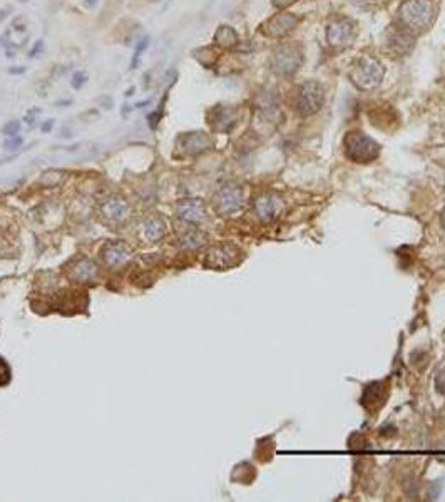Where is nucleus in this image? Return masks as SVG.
<instances>
[{"label":"nucleus","mask_w":445,"mask_h":502,"mask_svg":"<svg viewBox=\"0 0 445 502\" xmlns=\"http://www.w3.org/2000/svg\"><path fill=\"white\" fill-rule=\"evenodd\" d=\"M343 149L345 156L358 164L372 163L380 156V146L378 143L370 138V136L360 133V131H352L345 136L343 139Z\"/></svg>","instance_id":"nucleus-1"},{"label":"nucleus","mask_w":445,"mask_h":502,"mask_svg":"<svg viewBox=\"0 0 445 502\" xmlns=\"http://www.w3.org/2000/svg\"><path fill=\"white\" fill-rule=\"evenodd\" d=\"M400 19L408 30H425L433 20V5L430 0H407L400 7Z\"/></svg>","instance_id":"nucleus-2"},{"label":"nucleus","mask_w":445,"mask_h":502,"mask_svg":"<svg viewBox=\"0 0 445 502\" xmlns=\"http://www.w3.org/2000/svg\"><path fill=\"white\" fill-rule=\"evenodd\" d=\"M385 69L383 65L373 57H362L355 62L352 72H350V79L352 82L362 90L375 89L377 85L383 80Z\"/></svg>","instance_id":"nucleus-3"},{"label":"nucleus","mask_w":445,"mask_h":502,"mask_svg":"<svg viewBox=\"0 0 445 502\" xmlns=\"http://www.w3.org/2000/svg\"><path fill=\"white\" fill-rule=\"evenodd\" d=\"M325 104V89L320 82L308 80L300 85L296 95V110L302 115L317 114Z\"/></svg>","instance_id":"nucleus-4"},{"label":"nucleus","mask_w":445,"mask_h":502,"mask_svg":"<svg viewBox=\"0 0 445 502\" xmlns=\"http://www.w3.org/2000/svg\"><path fill=\"white\" fill-rule=\"evenodd\" d=\"M300 64H302V52L298 50L296 45H291V44L281 45V47L274 52V57H273L274 70L281 75H291L294 70L300 67Z\"/></svg>","instance_id":"nucleus-5"},{"label":"nucleus","mask_w":445,"mask_h":502,"mask_svg":"<svg viewBox=\"0 0 445 502\" xmlns=\"http://www.w3.org/2000/svg\"><path fill=\"white\" fill-rule=\"evenodd\" d=\"M214 203H216V209L221 214H233L243 206V191L241 188L233 184L223 186L216 193Z\"/></svg>","instance_id":"nucleus-6"},{"label":"nucleus","mask_w":445,"mask_h":502,"mask_svg":"<svg viewBox=\"0 0 445 502\" xmlns=\"http://www.w3.org/2000/svg\"><path fill=\"white\" fill-rule=\"evenodd\" d=\"M353 39V22L347 17H340L327 27V40L333 47H345Z\"/></svg>","instance_id":"nucleus-7"},{"label":"nucleus","mask_w":445,"mask_h":502,"mask_svg":"<svg viewBox=\"0 0 445 502\" xmlns=\"http://www.w3.org/2000/svg\"><path fill=\"white\" fill-rule=\"evenodd\" d=\"M241 258V251L234 244H219L208 253L206 265L213 268H229L234 266Z\"/></svg>","instance_id":"nucleus-8"},{"label":"nucleus","mask_w":445,"mask_h":502,"mask_svg":"<svg viewBox=\"0 0 445 502\" xmlns=\"http://www.w3.org/2000/svg\"><path fill=\"white\" fill-rule=\"evenodd\" d=\"M131 249L127 248V244L124 243H109L106 248L102 249V260L104 263L111 268H121L131 260Z\"/></svg>","instance_id":"nucleus-9"},{"label":"nucleus","mask_w":445,"mask_h":502,"mask_svg":"<svg viewBox=\"0 0 445 502\" xmlns=\"http://www.w3.org/2000/svg\"><path fill=\"white\" fill-rule=\"evenodd\" d=\"M176 213L181 219L189 223H199L206 218V208L199 199H183L176 206Z\"/></svg>","instance_id":"nucleus-10"},{"label":"nucleus","mask_w":445,"mask_h":502,"mask_svg":"<svg viewBox=\"0 0 445 502\" xmlns=\"http://www.w3.org/2000/svg\"><path fill=\"white\" fill-rule=\"evenodd\" d=\"M296 22H298V19L294 17L293 14L281 12L268 20V24L264 25V32L268 35H271V37H281V35L289 32Z\"/></svg>","instance_id":"nucleus-11"},{"label":"nucleus","mask_w":445,"mask_h":502,"mask_svg":"<svg viewBox=\"0 0 445 502\" xmlns=\"http://www.w3.org/2000/svg\"><path fill=\"white\" fill-rule=\"evenodd\" d=\"M254 211H256L259 219L269 221L278 214L279 201H278L276 196L271 194V193L261 194V196H258L256 201H254Z\"/></svg>","instance_id":"nucleus-12"},{"label":"nucleus","mask_w":445,"mask_h":502,"mask_svg":"<svg viewBox=\"0 0 445 502\" xmlns=\"http://www.w3.org/2000/svg\"><path fill=\"white\" fill-rule=\"evenodd\" d=\"M164 234V223L159 218H149L142 223L139 228V236L142 241L147 243H156L158 239H161Z\"/></svg>","instance_id":"nucleus-13"},{"label":"nucleus","mask_w":445,"mask_h":502,"mask_svg":"<svg viewBox=\"0 0 445 502\" xmlns=\"http://www.w3.org/2000/svg\"><path fill=\"white\" fill-rule=\"evenodd\" d=\"M211 146H213L211 138L204 133H191L184 138V149L191 154L203 153V151H206L208 148H211Z\"/></svg>","instance_id":"nucleus-14"},{"label":"nucleus","mask_w":445,"mask_h":502,"mask_svg":"<svg viewBox=\"0 0 445 502\" xmlns=\"http://www.w3.org/2000/svg\"><path fill=\"white\" fill-rule=\"evenodd\" d=\"M129 206L119 198H111L104 204V214L111 221H124L127 218Z\"/></svg>","instance_id":"nucleus-15"},{"label":"nucleus","mask_w":445,"mask_h":502,"mask_svg":"<svg viewBox=\"0 0 445 502\" xmlns=\"http://www.w3.org/2000/svg\"><path fill=\"white\" fill-rule=\"evenodd\" d=\"M71 275H72V278L77 281H89L97 275V266L94 265L91 260L82 258L71 268Z\"/></svg>","instance_id":"nucleus-16"},{"label":"nucleus","mask_w":445,"mask_h":502,"mask_svg":"<svg viewBox=\"0 0 445 502\" xmlns=\"http://www.w3.org/2000/svg\"><path fill=\"white\" fill-rule=\"evenodd\" d=\"M236 114L231 107H219L214 110V129L218 131H229L233 128Z\"/></svg>","instance_id":"nucleus-17"},{"label":"nucleus","mask_w":445,"mask_h":502,"mask_svg":"<svg viewBox=\"0 0 445 502\" xmlns=\"http://www.w3.org/2000/svg\"><path fill=\"white\" fill-rule=\"evenodd\" d=\"M206 236L199 229H188L181 238H179V246L183 249H196L199 246H203Z\"/></svg>","instance_id":"nucleus-18"},{"label":"nucleus","mask_w":445,"mask_h":502,"mask_svg":"<svg viewBox=\"0 0 445 502\" xmlns=\"http://www.w3.org/2000/svg\"><path fill=\"white\" fill-rule=\"evenodd\" d=\"M214 40H216L219 45H223V47H233V45L238 42V34H236V30L231 29L229 25H221V27L216 30V34H214Z\"/></svg>","instance_id":"nucleus-19"},{"label":"nucleus","mask_w":445,"mask_h":502,"mask_svg":"<svg viewBox=\"0 0 445 502\" xmlns=\"http://www.w3.org/2000/svg\"><path fill=\"white\" fill-rule=\"evenodd\" d=\"M147 45H149V37H144V39H141V40H139V42H137L136 50H134V55H132V60H131V67H132V69H136L137 65H139V60H141V55H142L144 50L147 49Z\"/></svg>","instance_id":"nucleus-20"},{"label":"nucleus","mask_w":445,"mask_h":502,"mask_svg":"<svg viewBox=\"0 0 445 502\" xmlns=\"http://www.w3.org/2000/svg\"><path fill=\"white\" fill-rule=\"evenodd\" d=\"M19 131H21V122H19V120H11V122H7L4 126L2 133L6 134L7 138H12V136L19 134Z\"/></svg>","instance_id":"nucleus-21"},{"label":"nucleus","mask_w":445,"mask_h":502,"mask_svg":"<svg viewBox=\"0 0 445 502\" xmlns=\"http://www.w3.org/2000/svg\"><path fill=\"white\" fill-rule=\"evenodd\" d=\"M86 82H87V74L82 72V70H79V72H76L72 75V87L74 89H82Z\"/></svg>","instance_id":"nucleus-22"},{"label":"nucleus","mask_w":445,"mask_h":502,"mask_svg":"<svg viewBox=\"0 0 445 502\" xmlns=\"http://www.w3.org/2000/svg\"><path fill=\"white\" fill-rule=\"evenodd\" d=\"M22 138L21 136H12V138H9L6 143H4V148H6L7 151H17L19 148L22 146Z\"/></svg>","instance_id":"nucleus-23"},{"label":"nucleus","mask_w":445,"mask_h":502,"mask_svg":"<svg viewBox=\"0 0 445 502\" xmlns=\"http://www.w3.org/2000/svg\"><path fill=\"white\" fill-rule=\"evenodd\" d=\"M274 7H278V9H284V7H288V5H291L294 0H271Z\"/></svg>","instance_id":"nucleus-24"},{"label":"nucleus","mask_w":445,"mask_h":502,"mask_svg":"<svg viewBox=\"0 0 445 502\" xmlns=\"http://www.w3.org/2000/svg\"><path fill=\"white\" fill-rule=\"evenodd\" d=\"M42 49H44V42H42V40H39V42H36V45H34V49L31 50V54H29V55H31V57H36L37 52L39 54L42 52Z\"/></svg>","instance_id":"nucleus-25"},{"label":"nucleus","mask_w":445,"mask_h":502,"mask_svg":"<svg viewBox=\"0 0 445 502\" xmlns=\"http://www.w3.org/2000/svg\"><path fill=\"white\" fill-rule=\"evenodd\" d=\"M54 128V120L52 119H49V120H46V122H44L42 126H41V129H42V133H49V131H51Z\"/></svg>","instance_id":"nucleus-26"},{"label":"nucleus","mask_w":445,"mask_h":502,"mask_svg":"<svg viewBox=\"0 0 445 502\" xmlns=\"http://www.w3.org/2000/svg\"><path fill=\"white\" fill-rule=\"evenodd\" d=\"M9 72H11V74H22V72H26V67H21V65H16V67H11V69H9Z\"/></svg>","instance_id":"nucleus-27"},{"label":"nucleus","mask_w":445,"mask_h":502,"mask_svg":"<svg viewBox=\"0 0 445 502\" xmlns=\"http://www.w3.org/2000/svg\"><path fill=\"white\" fill-rule=\"evenodd\" d=\"M99 102L104 104V105H107V109L112 107V99L111 97H101V99H99Z\"/></svg>","instance_id":"nucleus-28"},{"label":"nucleus","mask_w":445,"mask_h":502,"mask_svg":"<svg viewBox=\"0 0 445 502\" xmlns=\"http://www.w3.org/2000/svg\"><path fill=\"white\" fill-rule=\"evenodd\" d=\"M96 4H97V0H84V5H86V7H89V9L96 7Z\"/></svg>","instance_id":"nucleus-29"},{"label":"nucleus","mask_w":445,"mask_h":502,"mask_svg":"<svg viewBox=\"0 0 445 502\" xmlns=\"http://www.w3.org/2000/svg\"><path fill=\"white\" fill-rule=\"evenodd\" d=\"M132 94H134V87H132V89H129L127 92H126V95H132Z\"/></svg>","instance_id":"nucleus-30"},{"label":"nucleus","mask_w":445,"mask_h":502,"mask_svg":"<svg viewBox=\"0 0 445 502\" xmlns=\"http://www.w3.org/2000/svg\"><path fill=\"white\" fill-rule=\"evenodd\" d=\"M19 2H29V0H19Z\"/></svg>","instance_id":"nucleus-31"},{"label":"nucleus","mask_w":445,"mask_h":502,"mask_svg":"<svg viewBox=\"0 0 445 502\" xmlns=\"http://www.w3.org/2000/svg\"><path fill=\"white\" fill-rule=\"evenodd\" d=\"M149 2H159V0H149Z\"/></svg>","instance_id":"nucleus-32"}]
</instances>
